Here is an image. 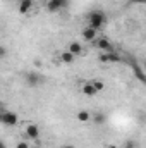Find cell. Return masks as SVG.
Wrapping results in <instances>:
<instances>
[{
  "label": "cell",
  "instance_id": "cell-1",
  "mask_svg": "<svg viewBox=\"0 0 146 148\" xmlns=\"http://www.w3.org/2000/svg\"><path fill=\"white\" fill-rule=\"evenodd\" d=\"M107 23V14L103 10H91L88 14V26L95 28L96 31H100Z\"/></svg>",
  "mask_w": 146,
  "mask_h": 148
},
{
  "label": "cell",
  "instance_id": "cell-2",
  "mask_svg": "<svg viewBox=\"0 0 146 148\" xmlns=\"http://www.w3.org/2000/svg\"><path fill=\"white\" fill-rule=\"evenodd\" d=\"M69 5V0H46V10L48 12H60Z\"/></svg>",
  "mask_w": 146,
  "mask_h": 148
},
{
  "label": "cell",
  "instance_id": "cell-3",
  "mask_svg": "<svg viewBox=\"0 0 146 148\" xmlns=\"http://www.w3.org/2000/svg\"><path fill=\"white\" fill-rule=\"evenodd\" d=\"M95 47L98 48V50H102V53H108V52H115L113 50V45H112V41H110L108 38H96L95 40Z\"/></svg>",
  "mask_w": 146,
  "mask_h": 148
},
{
  "label": "cell",
  "instance_id": "cell-4",
  "mask_svg": "<svg viewBox=\"0 0 146 148\" xmlns=\"http://www.w3.org/2000/svg\"><path fill=\"white\" fill-rule=\"evenodd\" d=\"M0 121L3 126H16L17 124V114L16 112H10V110H3L2 115H0Z\"/></svg>",
  "mask_w": 146,
  "mask_h": 148
},
{
  "label": "cell",
  "instance_id": "cell-5",
  "mask_svg": "<svg viewBox=\"0 0 146 148\" xmlns=\"http://www.w3.org/2000/svg\"><path fill=\"white\" fill-rule=\"evenodd\" d=\"M98 60L102 64H119V62H122V57L115 52H108V53H102L98 57Z\"/></svg>",
  "mask_w": 146,
  "mask_h": 148
},
{
  "label": "cell",
  "instance_id": "cell-6",
  "mask_svg": "<svg viewBox=\"0 0 146 148\" xmlns=\"http://www.w3.org/2000/svg\"><path fill=\"white\" fill-rule=\"evenodd\" d=\"M24 79H26V83H28L29 88H36L38 84L43 83V76L38 74V73H28L26 76H24Z\"/></svg>",
  "mask_w": 146,
  "mask_h": 148
},
{
  "label": "cell",
  "instance_id": "cell-7",
  "mask_svg": "<svg viewBox=\"0 0 146 148\" xmlns=\"http://www.w3.org/2000/svg\"><path fill=\"white\" fill-rule=\"evenodd\" d=\"M24 134H26L28 140H38L40 138V127L36 124H28L24 127Z\"/></svg>",
  "mask_w": 146,
  "mask_h": 148
},
{
  "label": "cell",
  "instance_id": "cell-8",
  "mask_svg": "<svg viewBox=\"0 0 146 148\" xmlns=\"http://www.w3.org/2000/svg\"><path fill=\"white\" fill-rule=\"evenodd\" d=\"M81 35H83V40H86V41H95L98 38V31L91 26H86V28H83Z\"/></svg>",
  "mask_w": 146,
  "mask_h": 148
},
{
  "label": "cell",
  "instance_id": "cell-9",
  "mask_svg": "<svg viewBox=\"0 0 146 148\" xmlns=\"http://www.w3.org/2000/svg\"><path fill=\"white\" fill-rule=\"evenodd\" d=\"M67 50H69L71 53H74L76 57L84 53V47H83V43H79V41H71V43L67 45Z\"/></svg>",
  "mask_w": 146,
  "mask_h": 148
},
{
  "label": "cell",
  "instance_id": "cell-10",
  "mask_svg": "<svg viewBox=\"0 0 146 148\" xmlns=\"http://www.w3.org/2000/svg\"><path fill=\"white\" fill-rule=\"evenodd\" d=\"M81 91H83L84 97H95V95H98V91H96V88L93 86V83H84V84L81 86Z\"/></svg>",
  "mask_w": 146,
  "mask_h": 148
},
{
  "label": "cell",
  "instance_id": "cell-11",
  "mask_svg": "<svg viewBox=\"0 0 146 148\" xmlns=\"http://www.w3.org/2000/svg\"><path fill=\"white\" fill-rule=\"evenodd\" d=\"M59 59H60V62H62V64H72L74 60H76V55L71 53L69 50H65V52H62V53L59 55Z\"/></svg>",
  "mask_w": 146,
  "mask_h": 148
},
{
  "label": "cell",
  "instance_id": "cell-12",
  "mask_svg": "<svg viewBox=\"0 0 146 148\" xmlns=\"http://www.w3.org/2000/svg\"><path fill=\"white\" fill-rule=\"evenodd\" d=\"M17 9H19V12L21 14H28L31 9H33V0H26V2H19V5H17Z\"/></svg>",
  "mask_w": 146,
  "mask_h": 148
},
{
  "label": "cell",
  "instance_id": "cell-13",
  "mask_svg": "<svg viewBox=\"0 0 146 148\" xmlns=\"http://www.w3.org/2000/svg\"><path fill=\"white\" fill-rule=\"evenodd\" d=\"M91 117H93V114H89L88 110H79L76 115V119L79 122H88V121H91Z\"/></svg>",
  "mask_w": 146,
  "mask_h": 148
},
{
  "label": "cell",
  "instance_id": "cell-14",
  "mask_svg": "<svg viewBox=\"0 0 146 148\" xmlns=\"http://www.w3.org/2000/svg\"><path fill=\"white\" fill-rule=\"evenodd\" d=\"M93 122L96 124V126H102V124H105V121H107V115L105 114H102V112H96V114H93Z\"/></svg>",
  "mask_w": 146,
  "mask_h": 148
},
{
  "label": "cell",
  "instance_id": "cell-15",
  "mask_svg": "<svg viewBox=\"0 0 146 148\" xmlns=\"http://www.w3.org/2000/svg\"><path fill=\"white\" fill-rule=\"evenodd\" d=\"M134 76H136L141 83H145V84H146V73L143 71V69H139L138 66H134Z\"/></svg>",
  "mask_w": 146,
  "mask_h": 148
},
{
  "label": "cell",
  "instance_id": "cell-16",
  "mask_svg": "<svg viewBox=\"0 0 146 148\" xmlns=\"http://www.w3.org/2000/svg\"><path fill=\"white\" fill-rule=\"evenodd\" d=\"M91 83H93V86L96 88V91H98V93L105 90V83H103L102 79H95V81H91Z\"/></svg>",
  "mask_w": 146,
  "mask_h": 148
},
{
  "label": "cell",
  "instance_id": "cell-17",
  "mask_svg": "<svg viewBox=\"0 0 146 148\" xmlns=\"http://www.w3.org/2000/svg\"><path fill=\"white\" fill-rule=\"evenodd\" d=\"M124 148H139V143L134 141V140H127V141L124 143Z\"/></svg>",
  "mask_w": 146,
  "mask_h": 148
},
{
  "label": "cell",
  "instance_id": "cell-18",
  "mask_svg": "<svg viewBox=\"0 0 146 148\" xmlns=\"http://www.w3.org/2000/svg\"><path fill=\"white\" fill-rule=\"evenodd\" d=\"M16 148H31V147H29V143H28V141H19Z\"/></svg>",
  "mask_w": 146,
  "mask_h": 148
},
{
  "label": "cell",
  "instance_id": "cell-19",
  "mask_svg": "<svg viewBox=\"0 0 146 148\" xmlns=\"http://www.w3.org/2000/svg\"><path fill=\"white\" fill-rule=\"evenodd\" d=\"M5 53H7V50H5V47H2V48H0V59H3Z\"/></svg>",
  "mask_w": 146,
  "mask_h": 148
},
{
  "label": "cell",
  "instance_id": "cell-20",
  "mask_svg": "<svg viewBox=\"0 0 146 148\" xmlns=\"http://www.w3.org/2000/svg\"><path fill=\"white\" fill-rule=\"evenodd\" d=\"M60 148H76V147H74V145H62Z\"/></svg>",
  "mask_w": 146,
  "mask_h": 148
},
{
  "label": "cell",
  "instance_id": "cell-21",
  "mask_svg": "<svg viewBox=\"0 0 146 148\" xmlns=\"http://www.w3.org/2000/svg\"><path fill=\"white\" fill-rule=\"evenodd\" d=\"M138 3H146V0H136Z\"/></svg>",
  "mask_w": 146,
  "mask_h": 148
},
{
  "label": "cell",
  "instance_id": "cell-22",
  "mask_svg": "<svg viewBox=\"0 0 146 148\" xmlns=\"http://www.w3.org/2000/svg\"><path fill=\"white\" fill-rule=\"evenodd\" d=\"M107 148H117V145H108Z\"/></svg>",
  "mask_w": 146,
  "mask_h": 148
},
{
  "label": "cell",
  "instance_id": "cell-23",
  "mask_svg": "<svg viewBox=\"0 0 146 148\" xmlns=\"http://www.w3.org/2000/svg\"><path fill=\"white\" fill-rule=\"evenodd\" d=\"M143 67H145V73H146V60H145V64H143Z\"/></svg>",
  "mask_w": 146,
  "mask_h": 148
},
{
  "label": "cell",
  "instance_id": "cell-24",
  "mask_svg": "<svg viewBox=\"0 0 146 148\" xmlns=\"http://www.w3.org/2000/svg\"><path fill=\"white\" fill-rule=\"evenodd\" d=\"M2 148H7V145H5V143H2Z\"/></svg>",
  "mask_w": 146,
  "mask_h": 148
},
{
  "label": "cell",
  "instance_id": "cell-25",
  "mask_svg": "<svg viewBox=\"0 0 146 148\" xmlns=\"http://www.w3.org/2000/svg\"><path fill=\"white\" fill-rule=\"evenodd\" d=\"M17 2H26V0H17Z\"/></svg>",
  "mask_w": 146,
  "mask_h": 148
}]
</instances>
